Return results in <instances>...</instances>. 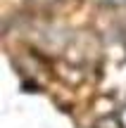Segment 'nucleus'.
<instances>
[{
	"label": "nucleus",
	"instance_id": "f257e3e1",
	"mask_svg": "<svg viewBox=\"0 0 126 128\" xmlns=\"http://www.w3.org/2000/svg\"><path fill=\"white\" fill-rule=\"evenodd\" d=\"M102 5H109V7H121V5H126V0H102Z\"/></svg>",
	"mask_w": 126,
	"mask_h": 128
},
{
	"label": "nucleus",
	"instance_id": "f03ea898",
	"mask_svg": "<svg viewBox=\"0 0 126 128\" xmlns=\"http://www.w3.org/2000/svg\"><path fill=\"white\" fill-rule=\"evenodd\" d=\"M38 2H57V0H38Z\"/></svg>",
	"mask_w": 126,
	"mask_h": 128
}]
</instances>
